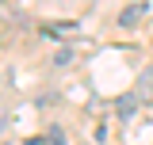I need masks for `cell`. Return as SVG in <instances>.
Wrapping results in <instances>:
<instances>
[{
	"label": "cell",
	"mask_w": 153,
	"mask_h": 145,
	"mask_svg": "<svg viewBox=\"0 0 153 145\" xmlns=\"http://www.w3.org/2000/svg\"><path fill=\"white\" fill-rule=\"evenodd\" d=\"M138 99H153V65L149 69H142V76H138Z\"/></svg>",
	"instance_id": "cell-1"
},
{
	"label": "cell",
	"mask_w": 153,
	"mask_h": 145,
	"mask_svg": "<svg viewBox=\"0 0 153 145\" xmlns=\"http://www.w3.org/2000/svg\"><path fill=\"white\" fill-rule=\"evenodd\" d=\"M142 16H146V8L138 4V8H126V12L119 16V23H123V27H138V19H142Z\"/></svg>",
	"instance_id": "cell-2"
},
{
	"label": "cell",
	"mask_w": 153,
	"mask_h": 145,
	"mask_svg": "<svg viewBox=\"0 0 153 145\" xmlns=\"http://www.w3.org/2000/svg\"><path fill=\"white\" fill-rule=\"evenodd\" d=\"M134 103H138V92H134V95H123V99L115 103V107H119V118H130V115H134Z\"/></svg>",
	"instance_id": "cell-3"
},
{
	"label": "cell",
	"mask_w": 153,
	"mask_h": 145,
	"mask_svg": "<svg viewBox=\"0 0 153 145\" xmlns=\"http://www.w3.org/2000/svg\"><path fill=\"white\" fill-rule=\"evenodd\" d=\"M54 61L57 65H69V61H73V46H61V50L54 54Z\"/></svg>",
	"instance_id": "cell-4"
},
{
	"label": "cell",
	"mask_w": 153,
	"mask_h": 145,
	"mask_svg": "<svg viewBox=\"0 0 153 145\" xmlns=\"http://www.w3.org/2000/svg\"><path fill=\"white\" fill-rule=\"evenodd\" d=\"M50 145H65V134H61V126H50Z\"/></svg>",
	"instance_id": "cell-5"
},
{
	"label": "cell",
	"mask_w": 153,
	"mask_h": 145,
	"mask_svg": "<svg viewBox=\"0 0 153 145\" xmlns=\"http://www.w3.org/2000/svg\"><path fill=\"white\" fill-rule=\"evenodd\" d=\"M4 122H8V115H4V111H0V126H4Z\"/></svg>",
	"instance_id": "cell-6"
}]
</instances>
